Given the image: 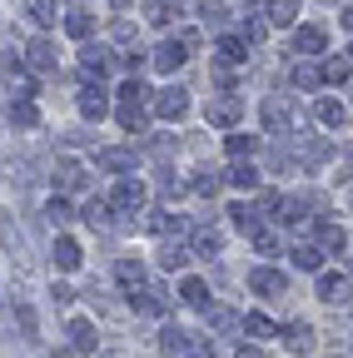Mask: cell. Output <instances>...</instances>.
I'll return each instance as SVG.
<instances>
[{"mask_svg":"<svg viewBox=\"0 0 353 358\" xmlns=\"http://www.w3.org/2000/svg\"><path fill=\"white\" fill-rule=\"evenodd\" d=\"M289 124H294V110L274 95V100H264V129L269 134H289Z\"/></svg>","mask_w":353,"mask_h":358,"instance_id":"6da1fadb","label":"cell"},{"mask_svg":"<svg viewBox=\"0 0 353 358\" xmlns=\"http://www.w3.org/2000/svg\"><path fill=\"white\" fill-rule=\"evenodd\" d=\"M185 110H189V95H185L180 85H174V90H159V100H154V115H159V120H180Z\"/></svg>","mask_w":353,"mask_h":358,"instance_id":"7a4b0ae2","label":"cell"},{"mask_svg":"<svg viewBox=\"0 0 353 358\" xmlns=\"http://www.w3.org/2000/svg\"><path fill=\"white\" fill-rule=\"evenodd\" d=\"M249 289H254V294H264V299H279L289 284H284L279 268H254V274H249Z\"/></svg>","mask_w":353,"mask_h":358,"instance_id":"3957f363","label":"cell"},{"mask_svg":"<svg viewBox=\"0 0 353 358\" xmlns=\"http://www.w3.org/2000/svg\"><path fill=\"white\" fill-rule=\"evenodd\" d=\"M80 115H85V120H105V115H110V100H105L100 85H85V90H80Z\"/></svg>","mask_w":353,"mask_h":358,"instance_id":"277c9868","label":"cell"},{"mask_svg":"<svg viewBox=\"0 0 353 358\" xmlns=\"http://www.w3.org/2000/svg\"><path fill=\"white\" fill-rule=\"evenodd\" d=\"M185 60H189V50H185L180 40H164L159 50H154V70H164V75H174V70L185 65Z\"/></svg>","mask_w":353,"mask_h":358,"instance_id":"5b68a950","label":"cell"},{"mask_svg":"<svg viewBox=\"0 0 353 358\" xmlns=\"http://www.w3.org/2000/svg\"><path fill=\"white\" fill-rule=\"evenodd\" d=\"M120 214H135L140 204H145V185H140V179H124V185L115 189V199H110Z\"/></svg>","mask_w":353,"mask_h":358,"instance_id":"8992f818","label":"cell"},{"mask_svg":"<svg viewBox=\"0 0 353 358\" xmlns=\"http://www.w3.org/2000/svg\"><path fill=\"white\" fill-rule=\"evenodd\" d=\"M55 185L60 189H85V164L80 159H60L55 164Z\"/></svg>","mask_w":353,"mask_h":358,"instance_id":"52a82bcc","label":"cell"},{"mask_svg":"<svg viewBox=\"0 0 353 358\" xmlns=\"http://www.w3.org/2000/svg\"><path fill=\"white\" fill-rule=\"evenodd\" d=\"M294 50H298V55H319V50H324V30H319V25H298V30H294Z\"/></svg>","mask_w":353,"mask_h":358,"instance_id":"ba28073f","label":"cell"},{"mask_svg":"<svg viewBox=\"0 0 353 358\" xmlns=\"http://www.w3.org/2000/svg\"><path fill=\"white\" fill-rule=\"evenodd\" d=\"M25 55H30L35 70H55V55H60V50H55V40L40 35V40H30V50H25Z\"/></svg>","mask_w":353,"mask_h":358,"instance_id":"9c48e42d","label":"cell"},{"mask_svg":"<svg viewBox=\"0 0 353 358\" xmlns=\"http://www.w3.org/2000/svg\"><path fill=\"white\" fill-rule=\"evenodd\" d=\"M115 279H120V289L140 294V289H145V264H129V259H120V264H115Z\"/></svg>","mask_w":353,"mask_h":358,"instance_id":"30bf717a","label":"cell"},{"mask_svg":"<svg viewBox=\"0 0 353 358\" xmlns=\"http://www.w3.org/2000/svg\"><path fill=\"white\" fill-rule=\"evenodd\" d=\"M319 299L324 303H343L348 299V274H324L319 279Z\"/></svg>","mask_w":353,"mask_h":358,"instance_id":"8fae6325","label":"cell"},{"mask_svg":"<svg viewBox=\"0 0 353 358\" xmlns=\"http://www.w3.org/2000/svg\"><path fill=\"white\" fill-rule=\"evenodd\" d=\"M95 164L110 169V174H124V169H135V150H100Z\"/></svg>","mask_w":353,"mask_h":358,"instance_id":"7c38bea8","label":"cell"},{"mask_svg":"<svg viewBox=\"0 0 353 358\" xmlns=\"http://www.w3.org/2000/svg\"><path fill=\"white\" fill-rule=\"evenodd\" d=\"M264 15H269V25H294L298 20V0H269Z\"/></svg>","mask_w":353,"mask_h":358,"instance_id":"4fadbf2b","label":"cell"},{"mask_svg":"<svg viewBox=\"0 0 353 358\" xmlns=\"http://www.w3.org/2000/svg\"><path fill=\"white\" fill-rule=\"evenodd\" d=\"M70 348H80V353L95 348V324L90 319H70Z\"/></svg>","mask_w":353,"mask_h":358,"instance_id":"5bb4252c","label":"cell"},{"mask_svg":"<svg viewBox=\"0 0 353 358\" xmlns=\"http://www.w3.org/2000/svg\"><path fill=\"white\" fill-rule=\"evenodd\" d=\"M219 249H224V234L219 229H194V254L199 259H214Z\"/></svg>","mask_w":353,"mask_h":358,"instance_id":"9a60e30c","label":"cell"},{"mask_svg":"<svg viewBox=\"0 0 353 358\" xmlns=\"http://www.w3.org/2000/svg\"><path fill=\"white\" fill-rule=\"evenodd\" d=\"M239 115H244L239 100H214V105H209V124H234Z\"/></svg>","mask_w":353,"mask_h":358,"instance_id":"2e32d148","label":"cell"},{"mask_svg":"<svg viewBox=\"0 0 353 358\" xmlns=\"http://www.w3.org/2000/svg\"><path fill=\"white\" fill-rule=\"evenodd\" d=\"M180 299H185L189 308H209V289H204V279H185V284H180Z\"/></svg>","mask_w":353,"mask_h":358,"instance_id":"e0dca14e","label":"cell"},{"mask_svg":"<svg viewBox=\"0 0 353 358\" xmlns=\"http://www.w3.org/2000/svg\"><path fill=\"white\" fill-rule=\"evenodd\" d=\"M284 334H289V348H294V353H308V348H314V329H308V324H289Z\"/></svg>","mask_w":353,"mask_h":358,"instance_id":"ac0fdd59","label":"cell"},{"mask_svg":"<svg viewBox=\"0 0 353 358\" xmlns=\"http://www.w3.org/2000/svg\"><path fill=\"white\" fill-rule=\"evenodd\" d=\"M189 185H194V194H204V199H209V194H219V189H224V174H209V169H199V174L189 179Z\"/></svg>","mask_w":353,"mask_h":358,"instance_id":"d6986e66","label":"cell"},{"mask_svg":"<svg viewBox=\"0 0 353 358\" xmlns=\"http://www.w3.org/2000/svg\"><path fill=\"white\" fill-rule=\"evenodd\" d=\"M80 264V244L75 239H55V268H75Z\"/></svg>","mask_w":353,"mask_h":358,"instance_id":"ffe728a7","label":"cell"},{"mask_svg":"<svg viewBox=\"0 0 353 358\" xmlns=\"http://www.w3.org/2000/svg\"><path fill=\"white\" fill-rule=\"evenodd\" d=\"M25 15H30L35 25H50V20H55V0H25Z\"/></svg>","mask_w":353,"mask_h":358,"instance_id":"44dd1931","label":"cell"},{"mask_svg":"<svg viewBox=\"0 0 353 358\" xmlns=\"http://www.w3.org/2000/svg\"><path fill=\"white\" fill-rule=\"evenodd\" d=\"M219 60H224V65H244V60H249L244 40H219Z\"/></svg>","mask_w":353,"mask_h":358,"instance_id":"7402d4cb","label":"cell"},{"mask_svg":"<svg viewBox=\"0 0 353 358\" xmlns=\"http://www.w3.org/2000/svg\"><path fill=\"white\" fill-rule=\"evenodd\" d=\"M80 60H85V70H95V75H100V70L110 65V50H105V45H85Z\"/></svg>","mask_w":353,"mask_h":358,"instance_id":"603a6c76","label":"cell"},{"mask_svg":"<svg viewBox=\"0 0 353 358\" xmlns=\"http://www.w3.org/2000/svg\"><path fill=\"white\" fill-rule=\"evenodd\" d=\"M120 124H124L129 134H140V129H145V105H120Z\"/></svg>","mask_w":353,"mask_h":358,"instance_id":"cb8c5ba5","label":"cell"},{"mask_svg":"<svg viewBox=\"0 0 353 358\" xmlns=\"http://www.w3.org/2000/svg\"><path fill=\"white\" fill-rule=\"evenodd\" d=\"M159 264H164V268H185V264H189V249H185V244H164V249H159Z\"/></svg>","mask_w":353,"mask_h":358,"instance_id":"d4e9b609","label":"cell"},{"mask_svg":"<svg viewBox=\"0 0 353 358\" xmlns=\"http://www.w3.org/2000/svg\"><path fill=\"white\" fill-rule=\"evenodd\" d=\"M80 214H85V224H90V229H105V224H110V209H105L100 199H90V204H85Z\"/></svg>","mask_w":353,"mask_h":358,"instance_id":"484cf974","label":"cell"},{"mask_svg":"<svg viewBox=\"0 0 353 358\" xmlns=\"http://www.w3.org/2000/svg\"><path fill=\"white\" fill-rule=\"evenodd\" d=\"M244 334H249V338L259 343V338H269V334H274V324L264 319V313H249V319H244Z\"/></svg>","mask_w":353,"mask_h":358,"instance_id":"4316f807","label":"cell"},{"mask_svg":"<svg viewBox=\"0 0 353 358\" xmlns=\"http://www.w3.org/2000/svg\"><path fill=\"white\" fill-rule=\"evenodd\" d=\"M185 343H189V338H185V329H180V324H169V329H164V338H159V348H164V353H185Z\"/></svg>","mask_w":353,"mask_h":358,"instance_id":"83f0119b","label":"cell"},{"mask_svg":"<svg viewBox=\"0 0 353 358\" xmlns=\"http://www.w3.org/2000/svg\"><path fill=\"white\" fill-rule=\"evenodd\" d=\"M229 179H234V185H239V189H254V185H259V169H254V164H244V159H239V164H234V169H229Z\"/></svg>","mask_w":353,"mask_h":358,"instance_id":"f1b7e54d","label":"cell"},{"mask_svg":"<svg viewBox=\"0 0 353 358\" xmlns=\"http://www.w3.org/2000/svg\"><path fill=\"white\" fill-rule=\"evenodd\" d=\"M10 120H15L20 129H35V124H40V115H35V105H30V100H20V105L10 110Z\"/></svg>","mask_w":353,"mask_h":358,"instance_id":"f546056e","label":"cell"},{"mask_svg":"<svg viewBox=\"0 0 353 358\" xmlns=\"http://www.w3.org/2000/svg\"><path fill=\"white\" fill-rule=\"evenodd\" d=\"M319 120H324L329 129H338V124H343V105H338V100H319Z\"/></svg>","mask_w":353,"mask_h":358,"instance_id":"4dcf8cb0","label":"cell"},{"mask_svg":"<svg viewBox=\"0 0 353 358\" xmlns=\"http://www.w3.org/2000/svg\"><path fill=\"white\" fill-rule=\"evenodd\" d=\"M65 30H70L75 40H85V35H90V15H85V10H70V15H65Z\"/></svg>","mask_w":353,"mask_h":358,"instance_id":"1f68e13d","label":"cell"},{"mask_svg":"<svg viewBox=\"0 0 353 358\" xmlns=\"http://www.w3.org/2000/svg\"><path fill=\"white\" fill-rule=\"evenodd\" d=\"M319 239H324V249H343L348 244V234L338 229V224H319Z\"/></svg>","mask_w":353,"mask_h":358,"instance_id":"d6a6232c","label":"cell"},{"mask_svg":"<svg viewBox=\"0 0 353 358\" xmlns=\"http://www.w3.org/2000/svg\"><path fill=\"white\" fill-rule=\"evenodd\" d=\"M319 80H324V70H314V65H298V70H294V85H298V90H314Z\"/></svg>","mask_w":353,"mask_h":358,"instance_id":"836d02e7","label":"cell"},{"mask_svg":"<svg viewBox=\"0 0 353 358\" xmlns=\"http://www.w3.org/2000/svg\"><path fill=\"white\" fill-rule=\"evenodd\" d=\"M294 264H298V268H319V264H324V254H319L314 244H303V249H294Z\"/></svg>","mask_w":353,"mask_h":358,"instance_id":"e575fe53","label":"cell"},{"mask_svg":"<svg viewBox=\"0 0 353 358\" xmlns=\"http://www.w3.org/2000/svg\"><path fill=\"white\" fill-rule=\"evenodd\" d=\"M65 219H70V204H65V199H50V204H45V224H55V229H60Z\"/></svg>","mask_w":353,"mask_h":358,"instance_id":"d590c367","label":"cell"},{"mask_svg":"<svg viewBox=\"0 0 353 358\" xmlns=\"http://www.w3.org/2000/svg\"><path fill=\"white\" fill-rule=\"evenodd\" d=\"M145 20H150V25H164V20H169V0H150V6H145Z\"/></svg>","mask_w":353,"mask_h":358,"instance_id":"8d00e7d4","label":"cell"},{"mask_svg":"<svg viewBox=\"0 0 353 358\" xmlns=\"http://www.w3.org/2000/svg\"><path fill=\"white\" fill-rule=\"evenodd\" d=\"M234 308H209V329H234Z\"/></svg>","mask_w":353,"mask_h":358,"instance_id":"74e56055","label":"cell"},{"mask_svg":"<svg viewBox=\"0 0 353 358\" xmlns=\"http://www.w3.org/2000/svg\"><path fill=\"white\" fill-rule=\"evenodd\" d=\"M249 150H254V134H229V155L234 159H244Z\"/></svg>","mask_w":353,"mask_h":358,"instance_id":"f35d334b","label":"cell"},{"mask_svg":"<svg viewBox=\"0 0 353 358\" xmlns=\"http://www.w3.org/2000/svg\"><path fill=\"white\" fill-rule=\"evenodd\" d=\"M324 80L343 85V80H348V60H329V65H324Z\"/></svg>","mask_w":353,"mask_h":358,"instance_id":"ab89813d","label":"cell"},{"mask_svg":"<svg viewBox=\"0 0 353 358\" xmlns=\"http://www.w3.org/2000/svg\"><path fill=\"white\" fill-rule=\"evenodd\" d=\"M124 70H129V75L145 70V50H124Z\"/></svg>","mask_w":353,"mask_h":358,"instance_id":"60d3db41","label":"cell"},{"mask_svg":"<svg viewBox=\"0 0 353 358\" xmlns=\"http://www.w3.org/2000/svg\"><path fill=\"white\" fill-rule=\"evenodd\" d=\"M15 324H20L25 338H30V334H35V313H30V308H15Z\"/></svg>","mask_w":353,"mask_h":358,"instance_id":"b9f144b4","label":"cell"},{"mask_svg":"<svg viewBox=\"0 0 353 358\" xmlns=\"http://www.w3.org/2000/svg\"><path fill=\"white\" fill-rule=\"evenodd\" d=\"M254 239H259V249H264V254H274V249H279V239H274V234H269V229H259V234H254Z\"/></svg>","mask_w":353,"mask_h":358,"instance_id":"7bdbcfd3","label":"cell"},{"mask_svg":"<svg viewBox=\"0 0 353 358\" xmlns=\"http://www.w3.org/2000/svg\"><path fill=\"white\" fill-rule=\"evenodd\" d=\"M110 35H115V40H135V25H129V20H115Z\"/></svg>","mask_w":353,"mask_h":358,"instance_id":"ee69618b","label":"cell"},{"mask_svg":"<svg viewBox=\"0 0 353 358\" xmlns=\"http://www.w3.org/2000/svg\"><path fill=\"white\" fill-rule=\"evenodd\" d=\"M50 299H55V303H70V299H75V289H70V284H55V289H50Z\"/></svg>","mask_w":353,"mask_h":358,"instance_id":"f6af8a7d","label":"cell"},{"mask_svg":"<svg viewBox=\"0 0 353 358\" xmlns=\"http://www.w3.org/2000/svg\"><path fill=\"white\" fill-rule=\"evenodd\" d=\"M244 40H254V45H259V40H264V25H259V20H249V25H244Z\"/></svg>","mask_w":353,"mask_h":358,"instance_id":"bcb514c9","label":"cell"},{"mask_svg":"<svg viewBox=\"0 0 353 358\" xmlns=\"http://www.w3.org/2000/svg\"><path fill=\"white\" fill-rule=\"evenodd\" d=\"M234 358H264V348H254V343H244V348H239Z\"/></svg>","mask_w":353,"mask_h":358,"instance_id":"7dc6e473","label":"cell"},{"mask_svg":"<svg viewBox=\"0 0 353 358\" xmlns=\"http://www.w3.org/2000/svg\"><path fill=\"white\" fill-rule=\"evenodd\" d=\"M343 25H348V30H353V6H348V10H343Z\"/></svg>","mask_w":353,"mask_h":358,"instance_id":"c3c4849f","label":"cell"},{"mask_svg":"<svg viewBox=\"0 0 353 358\" xmlns=\"http://www.w3.org/2000/svg\"><path fill=\"white\" fill-rule=\"evenodd\" d=\"M348 55H353V50H348Z\"/></svg>","mask_w":353,"mask_h":358,"instance_id":"681fc988","label":"cell"}]
</instances>
